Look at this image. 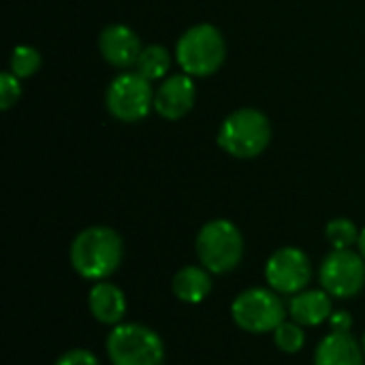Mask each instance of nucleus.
<instances>
[{"mask_svg": "<svg viewBox=\"0 0 365 365\" xmlns=\"http://www.w3.org/2000/svg\"><path fill=\"white\" fill-rule=\"evenodd\" d=\"M68 259L77 276L83 280H109L122 265L124 240L107 225L86 227L75 235L68 248Z\"/></svg>", "mask_w": 365, "mask_h": 365, "instance_id": "f257e3e1", "label": "nucleus"}, {"mask_svg": "<svg viewBox=\"0 0 365 365\" xmlns=\"http://www.w3.org/2000/svg\"><path fill=\"white\" fill-rule=\"evenodd\" d=\"M216 141L220 150L233 158H257L272 143V122L263 111L255 107L235 109L222 120Z\"/></svg>", "mask_w": 365, "mask_h": 365, "instance_id": "f03ea898", "label": "nucleus"}, {"mask_svg": "<svg viewBox=\"0 0 365 365\" xmlns=\"http://www.w3.org/2000/svg\"><path fill=\"white\" fill-rule=\"evenodd\" d=\"M199 265L214 276L231 274L244 259V235L240 227L227 218H214L205 222L195 240Z\"/></svg>", "mask_w": 365, "mask_h": 365, "instance_id": "7ed1b4c3", "label": "nucleus"}, {"mask_svg": "<svg viewBox=\"0 0 365 365\" xmlns=\"http://www.w3.org/2000/svg\"><path fill=\"white\" fill-rule=\"evenodd\" d=\"M227 58V43L214 24L190 26L175 43V62L190 77H210L218 73Z\"/></svg>", "mask_w": 365, "mask_h": 365, "instance_id": "20e7f679", "label": "nucleus"}, {"mask_svg": "<svg viewBox=\"0 0 365 365\" xmlns=\"http://www.w3.org/2000/svg\"><path fill=\"white\" fill-rule=\"evenodd\" d=\"M105 349L111 365H165L167 359L163 338L141 323L111 327Z\"/></svg>", "mask_w": 365, "mask_h": 365, "instance_id": "39448f33", "label": "nucleus"}, {"mask_svg": "<svg viewBox=\"0 0 365 365\" xmlns=\"http://www.w3.org/2000/svg\"><path fill=\"white\" fill-rule=\"evenodd\" d=\"M289 317V306L282 302V295L269 287H252L242 291L231 304L233 323L255 336L274 334Z\"/></svg>", "mask_w": 365, "mask_h": 365, "instance_id": "423d86ee", "label": "nucleus"}, {"mask_svg": "<svg viewBox=\"0 0 365 365\" xmlns=\"http://www.w3.org/2000/svg\"><path fill=\"white\" fill-rule=\"evenodd\" d=\"M105 107L118 122H139L154 109L152 81L141 77L137 71H122L111 79L105 92Z\"/></svg>", "mask_w": 365, "mask_h": 365, "instance_id": "0eeeda50", "label": "nucleus"}, {"mask_svg": "<svg viewBox=\"0 0 365 365\" xmlns=\"http://www.w3.org/2000/svg\"><path fill=\"white\" fill-rule=\"evenodd\" d=\"M321 289L336 299H353L365 287V259L359 250H331L319 269Z\"/></svg>", "mask_w": 365, "mask_h": 365, "instance_id": "6e6552de", "label": "nucleus"}, {"mask_svg": "<svg viewBox=\"0 0 365 365\" xmlns=\"http://www.w3.org/2000/svg\"><path fill=\"white\" fill-rule=\"evenodd\" d=\"M312 280L310 257L297 246L278 248L265 263V282L280 295H297L308 289Z\"/></svg>", "mask_w": 365, "mask_h": 365, "instance_id": "1a4fd4ad", "label": "nucleus"}, {"mask_svg": "<svg viewBox=\"0 0 365 365\" xmlns=\"http://www.w3.org/2000/svg\"><path fill=\"white\" fill-rule=\"evenodd\" d=\"M195 77L186 73L169 75L160 81V86L154 92V111L169 122H178L195 107L197 101V88Z\"/></svg>", "mask_w": 365, "mask_h": 365, "instance_id": "9d476101", "label": "nucleus"}, {"mask_svg": "<svg viewBox=\"0 0 365 365\" xmlns=\"http://www.w3.org/2000/svg\"><path fill=\"white\" fill-rule=\"evenodd\" d=\"M98 51L113 68H133L143 51L139 34L126 24H111L98 36Z\"/></svg>", "mask_w": 365, "mask_h": 365, "instance_id": "9b49d317", "label": "nucleus"}, {"mask_svg": "<svg viewBox=\"0 0 365 365\" xmlns=\"http://www.w3.org/2000/svg\"><path fill=\"white\" fill-rule=\"evenodd\" d=\"M126 308H128L126 295L118 284H113L109 280H101V282L92 284V289L88 293V310L96 323L115 327V325L124 323Z\"/></svg>", "mask_w": 365, "mask_h": 365, "instance_id": "f8f14e48", "label": "nucleus"}, {"mask_svg": "<svg viewBox=\"0 0 365 365\" xmlns=\"http://www.w3.org/2000/svg\"><path fill=\"white\" fill-rule=\"evenodd\" d=\"M289 317L302 327H319L334 314L331 295L325 289H306L289 299Z\"/></svg>", "mask_w": 365, "mask_h": 365, "instance_id": "ddd939ff", "label": "nucleus"}, {"mask_svg": "<svg viewBox=\"0 0 365 365\" xmlns=\"http://www.w3.org/2000/svg\"><path fill=\"white\" fill-rule=\"evenodd\" d=\"M312 365H365L361 342L353 334H327L312 357Z\"/></svg>", "mask_w": 365, "mask_h": 365, "instance_id": "4468645a", "label": "nucleus"}, {"mask_svg": "<svg viewBox=\"0 0 365 365\" xmlns=\"http://www.w3.org/2000/svg\"><path fill=\"white\" fill-rule=\"evenodd\" d=\"M212 276L214 274L207 272L203 265H184L171 278V293L175 295L178 302L197 306L210 297L214 287Z\"/></svg>", "mask_w": 365, "mask_h": 365, "instance_id": "2eb2a0df", "label": "nucleus"}, {"mask_svg": "<svg viewBox=\"0 0 365 365\" xmlns=\"http://www.w3.org/2000/svg\"><path fill=\"white\" fill-rule=\"evenodd\" d=\"M135 71L145 77L148 81H158V79H167L169 71H171V53L165 45H145L137 64H135Z\"/></svg>", "mask_w": 365, "mask_h": 365, "instance_id": "dca6fc26", "label": "nucleus"}, {"mask_svg": "<svg viewBox=\"0 0 365 365\" xmlns=\"http://www.w3.org/2000/svg\"><path fill=\"white\" fill-rule=\"evenodd\" d=\"M359 233L361 231L357 229V225L351 218H344V216L329 220L327 227H325V240L329 242V246L334 250H344V248L357 246Z\"/></svg>", "mask_w": 365, "mask_h": 365, "instance_id": "f3484780", "label": "nucleus"}, {"mask_svg": "<svg viewBox=\"0 0 365 365\" xmlns=\"http://www.w3.org/2000/svg\"><path fill=\"white\" fill-rule=\"evenodd\" d=\"M43 64V58L38 53L36 47L32 45H17L11 53V60H9V71L19 77V79H28L32 75L38 73Z\"/></svg>", "mask_w": 365, "mask_h": 365, "instance_id": "a211bd4d", "label": "nucleus"}, {"mask_svg": "<svg viewBox=\"0 0 365 365\" xmlns=\"http://www.w3.org/2000/svg\"><path fill=\"white\" fill-rule=\"evenodd\" d=\"M274 344L284 355H297L306 346V331L295 321H284L274 331Z\"/></svg>", "mask_w": 365, "mask_h": 365, "instance_id": "6ab92c4d", "label": "nucleus"}, {"mask_svg": "<svg viewBox=\"0 0 365 365\" xmlns=\"http://www.w3.org/2000/svg\"><path fill=\"white\" fill-rule=\"evenodd\" d=\"M19 98H21L19 77H15L11 71H4L0 75V107H2V111H9L11 107H15Z\"/></svg>", "mask_w": 365, "mask_h": 365, "instance_id": "aec40b11", "label": "nucleus"}, {"mask_svg": "<svg viewBox=\"0 0 365 365\" xmlns=\"http://www.w3.org/2000/svg\"><path fill=\"white\" fill-rule=\"evenodd\" d=\"M53 365H101V361L88 349H71V351L62 353Z\"/></svg>", "mask_w": 365, "mask_h": 365, "instance_id": "412c9836", "label": "nucleus"}, {"mask_svg": "<svg viewBox=\"0 0 365 365\" xmlns=\"http://www.w3.org/2000/svg\"><path fill=\"white\" fill-rule=\"evenodd\" d=\"M327 325H329L331 331L351 334V329H353V317H351V312H346V310H338V312H334V314L329 317Z\"/></svg>", "mask_w": 365, "mask_h": 365, "instance_id": "4be33fe9", "label": "nucleus"}, {"mask_svg": "<svg viewBox=\"0 0 365 365\" xmlns=\"http://www.w3.org/2000/svg\"><path fill=\"white\" fill-rule=\"evenodd\" d=\"M357 248H359V255L365 259V227L361 229V233H359V242H357Z\"/></svg>", "mask_w": 365, "mask_h": 365, "instance_id": "5701e85b", "label": "nucleus"}, {"mask_svg": "<svg viewBox=\"0 0 365 365\" xmlns=\"http://www.w3.org/2000/svg\"><path fill=\"white\" fill-rule=\"evenodd\" d=\"M361 346H364V355H365V331H364V336H361Z\"/></svg>", "mask_w": 365, "mask_h": 365, "instance_id": "b1692460", "label": "nucleus"}]
</instances>
